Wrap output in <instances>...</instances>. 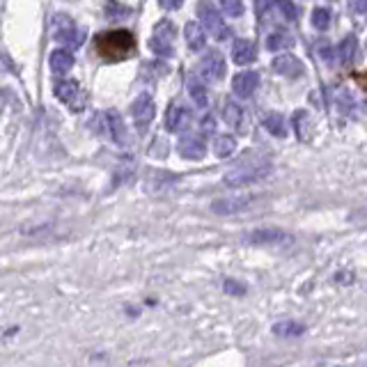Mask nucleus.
Returning <instances> with one entry per match:
<instances>
[{
  "mask_svg": "<svg viewBox=\"0 0 367 367\" xmlns=\"http://www.w3.org/2000/svg\"><path fill=\"white\" fill-rule=\"evenodd\" d=\"M223 289H225V294H230V296H244L246 294V285H241V282H237V280H225Z\"/></svg>",
  "mask_w": 367,
  "mask_h": 367,
  "instance_id": "obj_29",
  "label": "nucleus"
},
{
  "mask_svg": "<svg viewBox=\"0 0 367 367\" xmlns=\"http://www.w3.org/2000/svg\"><path fill=\"white\" fill-rule=\"evenodd\" d=\"M219 5L225 14L232 16V19L244 14V0H219Z\"/></svg>",
  "mask_w": 367,
  "mask_h": 367,
  "instance_id": "obj_28",
  "label": "nucleus"
},
{
  "mask_svg": "<svg viewBox=\"0 0 367 367\" xmlns=\"http://www.w3.org/2000/svg\"><path fill=\"white\" fill-rule=\"evenodd\" d=\"M188 124V111L179 104H170L168 113H165V129L170 133L184 131V127Z\"/></svg>",
  "mask_w": 367,
  "mask_h": 367,
  "instance_id": "obj_16",
  "label": "nucleus"
},
{
  "mask_svg": "<svg viewBox=\"0 0 367 367\" xmlns=\"http://www.w3.org/2000/svg\"><path fill=\"white\" fill-rule=\"evenodd\" d=\"M271 331L280 338H298L305 333V326L298 321H278V324H273Z\"/></svg>",
  "mask_w": 367,
  "mask_h": 367,
  "instance_id": "obj_24",
  "label": "nucleus"
},
{
  "mask_svg": "<svg viewBox=\"0 0 367 367\" xmlns=\"http://www.w3.org/2000/svg\"><path fill=\"white\" fill-rule=\"evenodd\" d=\"M349 7L358 16H367V0H349Z\"/></svg>",
  "mask_w": 367,
  "mask_h": 367,
  "instance_id": "obj_32",
  "label": "nucleus"
},
{
  "mask_svg": "<svg viewBox=\"0 0 367 367\" xmlns=\"http://www.w3.org/2000/svg\"><path fill=\"white\" fill-rule=\"evenodd\" d=\"M291 124H294V131H296V136L298 140H310L312 138V118H310V113L307 111H296L294 113V118H291Z\"/></svg>",
  "mask_w": 367,
  "mask_h": 367,
  "instance_id": "obj_20",
  "label": "nucleus"
},
{
  "mask_svg": "<svg viewBox=\"0 0 367 367\" xmlns=\"http://www.w3.org/2000/svg\"><path fill=\"white\" fill-rule=\"evenodd\" d=\"M264 129L271 133L275 138H285L287 136V124H285V118H282L280 113H269L264 118Z\"/></svg>",
  "mask_w": 367,
  "mask_h": 367,
  "instance_id": "obj_23",
  "label": "nucleus"
},
{
  "mask_svg": "<svg viewBox=\"0 0 367 367\" xmlns=\"http://www.w3.org/2000/svg\"><path fill=\"white\" fill-rule=\"evenodd\" d=\"M223 120L228 122L232 129L244 131L241 127H244V122H246V113H244V108H241L239 104L225 102V106H223Z\"/></svg>",
  "mask_w": 367,
  "mask_h": 367,
  "instance_id": "obj_19",
  "label": "nucleus"
},
{
  "mask_svg": "<svg viewBox=\"0 0 367 367\" xmlns=\"http://www.w3.org/2000/svg\"><path fill=\"white\" fill-rule=\"evenodd\" d=\"M177 149L184 158H188V161H200V158H205L207 154V145H205L202 136H184L179 140Z\"/></svg>",
  "mask_w": 367,
  "mask_h": 367,
  "instance_id": "obj_13",
  "label": "nucleus"
},
{
  "mask_svg": "<svg viewBox=\"0 0 367 367\" xmlns=\"http://www.w3.org/2000/svg\"><path fill=\"white\" fill-rule=\"evenodd\" d=\"M271 67H273L275 74H280V76H285V78H298L305 71V64L298 60L296 55H291V53L275 55Z\"/></svg>",
  "mask_w": 367,
  "mask_h": 367,
  "instance_id": "obj_10",
  "label": "nucleus"
},
{
  "mask_svg": "<svg viewBox=\"0 0 367 367\" xmlns=\"http://www.w3.org/2000/svg\"><path fill=\"white\" fill-rule=\"evenodd\" d=\"M260 85V74L257 71H241L232 78V92L241 99H248Z\"/></svg>",
  "mask_w": 367,
  "mask_h": 367,
  "instance_id": "obj_11",
  "label": "nucleus"
},
{
  "mask_svg": "<svg viewBox=\"0 0 367 367\" xmlns=\"http://www.w3.org/2000/svg\"><path fill=\"white\" fill-rule=\"evenodd\" d=\"M275 3H278L280 12H282V16H285L287 21H294L296 19V10H294V5H291L289 0H275Z\"/></svg>",
  "mask_w": 367,
  "mask_h": 367,
  "instance_id": "obj_31",
  "label": "nucleus"
},
{
  "mask_svg": "<svg viewBox=\"0 0 367 367\" xmlns=\"http://www.w3.org/2000/svg\"><path fill=\"white\" fill-rule=\"evenodd\" d=\"M235 149H237V140L232 136H219L214 140V154L219 158L232 156V154H235Z\"/></svg>",
  "mask_w": 367,
  "mask_h": 367,
  "instance_id": "obj_26",
  "label": "nucleus"
},
{
  "mask_svg": "<svg viewBox=\"0 0 367 367\" xmlns=\"http://www.w3.org/2000/svg\"><path fill=\"white\" fill-rule=\"evenodd\" d=\"M250 207V198L248 195H241V198H223V200H216L212 205L214 214L219 216H232V214H239Z\"/></svg>",
  "mask_w": 367,
  "mask_h": 367,
  "instance_id": "obj_14",
  "label": "nucleus"
},
{
  "mask_svg": "<svg viewBox=\"0 0 367 367\" xmlns=\"http://www.w3.org/2000/svg\"><path fill=\"white\" fill-rule=\"evenodd\" d=\"M321 57L326 62H333V48H321Z\"/></svg>",
  "mask_w": 367,
  "mask_h": 367,
  "instance_id": "obj_34",
  "label": "nucleus"
},
{
  "mask_svg": "<svg viewBox=\"0 0 367 367\" xmlns=\"http://www.w3.org/2000/svg\"><path fill=\"white\" fill-rule=\"evenodd\" d=\"M195 12H198V19H200V26L205 28V32H209L212 37L216 39H228L232 35V30L225 26V21H223V16L221 12L216 10L212 0H200L198 7H195Z\"/></svg>",
  "mask_w": 367,
  "mask_h": 367,
  "instance_id": "obj_2",
  "label": "nucleus"
},
{
  "mask_svg": "<svg viewBox=\"0 0 367 367\" xmlns=\"http://www.w3.org/2000/svg\"><path fill=\"white\" fill-rule=\"evenodd\" d=\"M48 67H51V71L57 74V76H64L74 67V55L69 48H55V51H51V55H48Z\"/></svg>",
  "mask_w": 367,
  "mask_h": 367,
  "instance_id": "obj_15",
  "label": "nucleus"
},
{
  "mask_svg": "<svg viewBox=\"0 0 367 367\" xmlns=\"http://www.w3.org/2000/svg\"><path fill=\"white\" fill-rule=\"evenodd\" d=\"M184 0H158V5L163 7V10H168V12H174V10H179Z\"/></svg>",
  "mask_w": 367,
  "mask_h": 367,
  "instance_id": "obj_33",
  "label": "nucleus"
},
{
  "mask_svg": "<svg viewBox=\"0 0 367 367\" xmlns=\"http://www.w3.org/2000/svg\"><path fill=\"white\" fill-rule=\"evenodd\" d=\"M338 55H340L342 64H352L356 60V55H358V39L354 35L342 39V44L338 46Z\"/></svg>",
  "mask_w": 367,
  "mask_h": 367,
  "instance_id": "obj_22",
  "label": "nucleus"
},
{
  "mask_svg": "<svg viewBox=\"0 0 367 367\" xmlns=\"http://www.w3.org/2000/svg\"><path fill=\"white\" fill-rule=\"evenodd\" d=\"M149 154H152L154 158H165V154H168V143H165L163 138H156L152 143V149H149Z\"/></svg>",
  "mask_w": 367,
  "mask_h": 367,
  "instance_id": "obj_30",
  "label": "nucleus"
},
{
  "mask_svg": "<svg viewBox=\"0 0 367 367\" xmlns=\"http://www.w3.org/2000/svg\"><path fill=\"white\" fill-rule=\"evenodd\" d=\"M55 97L60 99L62 104L71 106L74 113H81L83 106H85V102H88V95L81 90V85L76 81H60V83H57V85H55Z\"/></svg>",
  "mask_w": 367,
  "mask_h": 367,
  "instance_id": "obj_6",
  "label": "nucleus"
},
{
  "mask_svg": "<svg viewBox=\"0 0 367 367\" xmlns=\"http://www.w3.org/2000/svg\"><path fill=\"white\" fill-rule=\"evenodd\" d=\"M264 7H266V0H255V10L260 14L264 12Z\"/></svg>",
  "mask_w": 367,
  "mask_h": 367,
  "instance_id": "obj_36",
  "label": "nucleus"
},
{
  "mask_svg": "<svg viewBox=\"0 0 367 367\" xmlns=\"http://www.w3.org/2000/svg\"><path fill=\"white\" fill-rule=\"evenodd\" d=\"M154 115H156L154 99H152V95L143 92V95H140L136 102H133V106H131V118H133V122H136V127L143 131V129L149 127V124H152Z\"/></svg>",
  "mask_w": 367,
  "mask_h": 367,
  "instance_id": "obj_8",
  "label": "nucleus"
},
{
  "mask_svg": "<svg viewBox=\"0 0 367 367\" xmlns=\"http://www.w3.org/2000/svg\"><path fill=\"white\" fill-rule=\"evenodd\" d=\"M51 35H53V39L62 41L64 46L76 48V46H81V41H83V37H85V32L74 26V23L69 21V16H55V21L51 26Z\"/></svg>",
  "mask_w": 367,
  "mask_h": 367,
  "instance_id": "obj_5",
  "label": "nucleus"
},
{
  "mask_svg": "<svg viewBox=\"0 0 367 367\" xmlns=\"http://www.w3.org/2000/svg\"><path fill=\"white\" fill-rule=\"evenodd\" d=\"M228 74V64H225V57L219 51H209L202 62H200V78L207 83H221Z\"/></svg>",
  "mask_w": 367,
  "mask_h": 367,
  "instance_id": "obj_7",
  "label": "nucleus"
},
{
  "mask_svg": "<svg viewBox=\"0 0 367 367\" xmlns=\"http://www.w3.org/2000/svg\"><path fill=\"white\" fill-rule=\"evenodd\" d=\"M133 48H136V39L127 30L104 32L97 37V51L106 60H124L133 53Z\"/></svg>",
  "mask_w": 367,
  "mask_h": 367,
  "instance_id": "obj_1",
  "label": "nucleus"
},
{
  "mask_svg": "<svg viewBox=\"0 0 367 367\" xmlns=\"http://www.w3.org/2000/svg\"><path fill=\"white\" fill-rule=\"evenodd\" d=\"M188 92H191V99H193V104L198 108H205L207 104H209V95H207V88L200 83V78H195V76L188 78Z\"/></svg>",
  "mask_w": 367,
  "mask_h": 367,
  "instance_id": "obj_25",
  "label": "nucleus"
},
{
  "mask_svg": "<svg viewBox=\"0 0 367 367\" xmlns=\"http://www.w3.org/2000/svg\"><path fill=\"white\" fill-rule=\"evenodd\" d=\"M248 244H255V246H282V244H289L291 237L287 232L282 230H275V228H262V230H253L246 235Z\"/></svg>",
  "mask_w": 367,
  "mask_h": 367,
  "instance_id": "obj_9",
  "label": "nucleus"
},
{
  "mask_svg": "<svg viewBox=\"0 0 367 367\" xmlns=\"http://www.w3.org/2000/svg\"><path fill=\"white\" fill-rule=\"evenodd\" d=\"M202 129H205V131H212V129H214V120L207 118V120L202 122Z\"/></svg>",
  "mask_w": 367,
  "mask_h": 367,
  "instance_id": "obj_37",
  "label": "nucleus"
},
{
  "mask_svg": "<svg viewBox=\"0 0 367 367\" xmlns=\"http://www.w3.org/2000/svg\"><path fill=\"white\" fill-rule=\"evenodd\" d=\"M356 81L361 83V85L367 90V71H363V74H356Z\"/></svg>",
  "mask_w": 367,
  "mask_h": 367,
  "instance_id": "obj_35",
  "label": "nucleus"
},
{
  "mask_svg": "<svg viewBox=\"0 0 367 367\" xmlns=\"http://www.w3.org/2000/svg\"><path fill=\"white\" fill-rule=\"evenodd\" d=\"M106 127L111 129V136L118 145L122 147H129L131 145V136H129V129L127 124H124L122 115L118 111H108L106 113Z\"/></svg>",
  "mask_w": 367,
  "mask_h": 367,
  "instance_id": "obj_12",
  "label": "nucleus"
},
{
  "mask_svg": "<svg viewBox=\"0 0 367 367\" xmlns=\"http://www.w3.org/2000/svg\"><path fill=\"white\" fill-rule=\"evenodd\" d=\"M271 174V163H253V165H239V168L230 170L225 174V184L228 186H246V184L262 181Z\"/></svg>",
  "mask_w": 367,
  "mask_h": 367,
  "instance_id": "obj_3",
  "label": "nucleus"
},
{
  "mask_svg": "<svg viewBox=\"0 0 367 367\" xmlns=\"http://www.w3.org/2000/svg\"><path fill=\"white\" fill-rule=\"evenodd\" d=\"M174 37H177V30H174L170 19L158 21L154 26L152 39H149V48L161 55V57H170L174 53Z\"/></svg>",
  "mask_w": 367,
  "mask_h": 367,
  "instance_id": "obj_4",
  "label": "nucleus"
},
{
  "mask_svg": "<svg viewBox=\"0 0 367 367\" xmlns=\"http://www.w3.org/2000/svg\"><path fill=\"white\" fill-rule=\"evenodd\" d=\"M310 21H312V28L317 30H328L331 28V21H333V16L331 12L326 10V7H317V10H312V16H310Z\"/></svg>",
  "mask_w": 367,
  "mask_h": 367,
  "instance_id": "obj_27",
  "label": "nucleus"
},
{
  "mask_svg": "<svg viewBox=\"0 0 367 367\" xmlns=\"http://www.w3.org/2000/svg\"><path fill=\"white\" fill-rule=\"evenodd\" d=\"M257 57V48L250 39H237L235 44H232V60L237 64H250Z\"/></svg>",
  "mask_w": 367,
  "mask_h": 367,
  "instance_id": "obj_17",
  "label": "nucleus"
},
{
  "mask_svg": "<svg viewBox=\"0 0 367 367\" xmlns=\"http://www.w3.org/2000/svg\"><path fill=\"white\" fill-rule=\"evenodd\" d=\"M3 108H5V95L0 92V113H3Z\"/></svg>",
  "mask_w": 367,
  "mask_h": 367,
  "instance_id": "obj_38",
  "label": "nucleus"
},
{
  "mask_svg": "<svg viewBox=\"0 0 367 367\" xmlns=\"http://www.w3.org/2000/svg\"><path fill=\"white\" fill-rule=\"evenodd\" d=\"M291 46H294V37L285 30H275L269 35V39H266V48H269V51H287Z\"/></svg>",
  "mask_w": 367,
  "mask_h": 367,
  "instance_id": "obj_21",
  "label": "nucleus"
},
{
  "mask_svg": "<svg viewBox=\"0 0 367 367\" xmlns=\"http://www.w3.org/2000/svg\"><path fill=\"white\" fill-rule=\"evenodd\" d=\"M184 37H186V46L191 48V51H195V53L202 51L205 44H207V32L195 21L186 23V28H184Z\"/></svg>",
  "mask_w": 367,
  "mask_h": 367,
  "instance_id": "obj_18",
  "label": "nucleus"
}]
</instances>
